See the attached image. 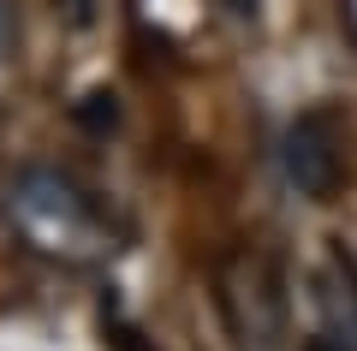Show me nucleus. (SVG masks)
<instances>
[{"label":"nucleus","instance_id":"20e7f679","mask_svg":"<svg viewBox=\"0 0 357 351\" xmlns=\"http://www.w3.org/2000/svg\"><path fill=\"white\" fill-rule=\"evenodd\" d=\"M310 298H316V315H321V334L333 345L357 351V262L345 251H328L321 268L310 274Z\"/></svg>","mask_w":357,"mask_h":351},{"label":"nucleus","instance_id":"6e6552de","mask_svg":"<svg viewBox=\"0 0 357 351\" xmlns=\"http://www.w3.org/2000/svg\"><path fill=\"white\" fill-rule=\"evenodd\" d=\"M6 42H13V13H6V0H0V54H6Z\"/></svg>","mask_w":357,"mask_h":351},{"label":"nucleus","instance_id":"423d86ee","mask_svg":"<svg viewBox=\"0 0 357 351\" xmlns=\"http://www.w3.org/2000/svg\"><path fill=\"white\" fill-rule=\"evenodd\" d=\"M220 6H227V18H238V24L256 18V0H220Z\"/></svg>","mask_w":357,"mask_h":351},{"label":"nucleus","instance_id":"f03ea898","mask_svg":"<svg viewBox=\"0 0 357 351\" xmlns=\"http://www.w3.org/2000/svg\"><path fill=\"white\" fill-rule=\"evenodd\" d=\"M220 310L244 351H280L286 345V280L268 251H238L220 268Z\"/></svg>","mask_w":357,"mask_h":351},{"label":"nucleus","instance_id":"f257e3e1","mask_svg":"<svg viewBox=\"0 0 357 351\" xmlns=\"http://www.w3.org/2000/svg\"><path fill=\"white\" fill-rule=\"evenodd\" d=\"M6 221L30 251L54 256V262L84 268L114 256V232H107L96 197L60 167H18L6 185Z\"/></svg>","mask_w":357,"mask_h":351},{"label":"nucleus","instance_id":"0eeeda50","mask_svg":"<svg viewBox=\"0 0 357 351\" xmlns=\"http://www.w3.org/2000/svg\"><path fill=\"white\" fill-rule=\"evenodd\" d=\"M66 6V18H72V24H89V0H60Z\"/></svg>","mask_w":357,"mask_h":351},{"label":"nucleus","instance_id":"39448f33","mask_svg":"<svg viewBox=\"0 0 357 351\" xmlns=\"http://www.w3.org/2000/svg\"><path fill=\"white\" fill-rule=\"evenodd\" d=\"M72 119H77L84 131H96V137H102V131H114V126H119V96H114V89H89V96L77 101Z\"/></svg>","mask_w":357,"mask_h":351},{"label":"nucleus","instance_id":"1a4fd4ad","mask_svg":"<svg viewBox=\"0 0 357 351\" xmlns=\"http://www.w3.org/2000/svg\"><path fill=\"white\" fill-rule=\"evenodd\" d=\"M304 351H345V345H333V339H328V334H316V339H310V345H304Z\"/></svg>","mask_w":357,"mask_h":351},{"label":"nucleus","instance_id":"7ed1b4c3","mask_svg":"<svg viewBox=\"0 0 357 351\" xmlns=\"http://www.w3.org/2000/svg\"><path fill=\"white\" fill-rule=\"evenodd\" d=\"M280 167L286 185L310 202H328L340 191V126L328 113H298L280 137Z\"/></svg>","mask_w":357,"mask_h":351}]
</instances>
